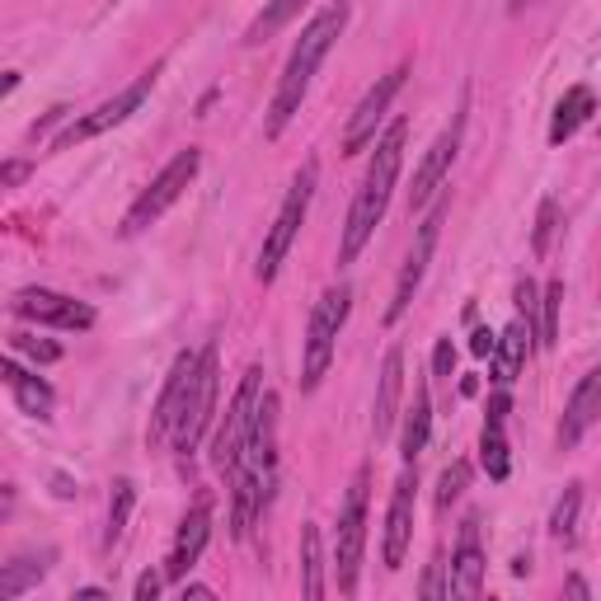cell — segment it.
Masks as SVG:
<instances>
[{"mask_svg": "<svg viewBox=\"0 0 601 601\" xmlns=\"http://www.w3.org/2000/svg\"><path fill=\"white\" fill-rule=\"evenodd\" d=\"M405 137H409V123L395 118L385 127V137L376 141V155L367 165V179L353 197V212H348V226H343V245H338V264H353L357 254L367 250V240L376 235V226L391 207V193H395V179H399V165H405Z\"/></svg>", "mask_w": 601, "mask_h": 601, "instance_id": "6da1fadb", "label": "cell"}, {"mask_svg": "<svg viewBox=\"0 0 601 601\" xmlns=\"http://www.w3.org/2000/svg\"><path fill=\"white\" fill-rule=\"evenodd\" d=\"M343 24H348V5L338 0V5L320 10L306 28H300L296 48H292V56H287V71H282V80H278L273 108H268V127H264L268 137H282V127H287L296 113H300V99H306L310 80H315V66H320L324 56H329V48L338 42Z\"/></svg>", "mask_w": 601, "mask_h": 601, "instance_id": "7a4b0ae2", "label": "cell"}, {"mask_svg": "<svg viewBox=\"0 0 601 601\" xmlns=\"http://www.w3.org/2000/svg\"><path fill=\"white\" fill-rule=\"evenodd\" d=\"M348 310H353L348 282H338V287H329L315 300L310 324H306V357H300V391H315V385L324 381L329 362H334V338H338L343 320H348Z\"/></svg>", "mask_w": 601, "mask_h": 601, "instance_id": "3957f363", "label": "cell"}, {"mask_svg": "<svg viewBox=\"0 0 601 601\" xmlns=\"http://www.w3.org/2000/svg\"><path fill=\"white\" fill-rule=\"evenodd\" d=\"M315 179H320V165H315V161H306V165L296 169L292 189H287V197H282V212H278L273 231L264 235L259 268H254V278H259V282H273V278H278V268H282V259H287V254H292V245H296V231H300V221H306V212H310V197H315Z\"/></svg>", "mask_w": 601, "mask_h": 601, "instance_id": "277c9868", "label": "cell"}, {"mask_svg": "<svg viewBox=\"0 0 601 601\" xmlns=\"http://www.w3.org/2000/svg\"><path fill=\"white\" fill-rule=\"evenodd\" d=\"M197 169H203V151H193V146H189V151H179L175 161H169V165L161 169V175L151 179V189L132 203V212L123 217V235H141V231H151V226L161 221L165 212L183 197V189H189V183L197 179Z\"/></svg>", "mask_w": 601, "mask_h": 601, "instance_id": "5b68a950", "label": "cell"}, {"mask_svg": "<svg viewBox=\"0 0 601 601\" xmlns=\"http://www.w3.org/2000/svg\"><path fill=\"white\" fill-rule=\"evenodd\" d=\"M259 399H264V367H250L245 376H240V391L231 399V409H226L217 437H212V465H217L221 475H235L240 461H245V437H250Z\"/></svg>", "mask_w": 601, "mask_h": 601, "instance_id": "8992f818", "label": "cell"}, {"mask_svg": "<svg viewBox=\"0 0 601 601\" xmlns=\"http://www.w3.org/2000/svg\"><path fill=\"white\" fill-rule=\"evenodd\" d=\"M367 484H371V465H357V475L348 484L338 512V540H334V574H338V592H357V564H362V546H367Z\"/></svg>", "mask_w": 601, "mask_h": 601, "instance_id": "52a82bcc", "label": "cell"}, {"mask_svg": "<svg viewBox=\"0 0 601 601\" xmlns=\"http://www.w3.org/2000/svg\"><path fill=\"white\" fill-rule=\"evenodd\" d=\"M217 391H221V371H217V343H207L203 353H197V376L189 385V399H183V413L175 423V433H169V442H175L179 456L197 451V442H203L212 413H217Z\"/></svg>", "mask_w": 601, "mask_h": 601, "instance_id": "ba28073f", "label": "cell"}, {"mask_svg": "<svg viewBox=\"0 0 601 601\" xmlns=\"http://www.w3.org/2000/svg\"><path fill=\"white\" fill-rule=\"evenodd\" d=\"M155 76H161V66H151L146 76H137L132 85H127V90H118V94H113L108 104H99L94 113H85V118H76V123H71L62 137L52 141V151H71V146H76V141H90V137H99V132H108V127L127 123V118H132V113H137V108L151 99V90H155Z\"/></svg>", "mask_w": 601, "mask_h": 601, "instance_id": "9c48e42d", "label": "cell"}, {"mask_svg": "<svg viewBox=\"0 0 601 601\" xmlns=\"http://www.w3.org/2000/svg\"><path fill=\"white\" fill-rule=\"evenodd\" d=\"M442 221H447V203H433V212H427L423 226H419V235H413V250H409L405 268H399V282H395L391 306H385V320H391V324L413 306V292H419V282H423V273H427V259H433V250H437Z\"/></svg>", "mask_w": 601, "mask_h": 601, "instance_id": "30bf717a", "label": "cell"}, {"mask_svg": "<svg viewBox=\"0 0 601 601\" xmlns=\"http://www.w3.org/2000/svg\"><path fill=\"white\" fill-rule=\"evenodd\" d=\"M405 76H409V66H395L391 76H381V80L367 90V99L357 104V113L348 118V127H343V155H362L371 141H376V127H381V118H385V108L395 104V94L405 90Z\"/></svg>", "mask_w": 601, "mask_h": 601, "instance_id": "8fae6325", "label": "cell"}, {"mask_svg": "<svg viewBox=\"0 0 601 601\" xmlns=\"http://www.w3.org/2000/svg\"><path fill=\"white\" fill-rule=\"evenodd\" d=\"M10 310L20 320H34V324H52V329H90L94 324V310L85 300H71L62 292H48V287H24L14 292Z\"/></svg>", "mask_w": 601, "mask_h": 601, "instance_id": "7c38bea8", "label": "cell"}, {"mask_svg": "<svg viewBox=\"0 0 601 601\" xmlns=\"http://www.w3.org/2000/svg\"><path fill=\"white\" fill-rule=\"evenodd\" d=\"M461 132H465V118L456 113L451 118V127L442 132L433 146H427V155H423V165L413 169V189H409V212H419V207H427L433 203V193L447 183V175H451V161H456V151H461Z\"/></svg>", "mask_w": 601, "mask_h": 601, "instance_id": "4fadbf2b", "label": "cell"}, {"mask_svg": "<svg viewBox=\"0 0 601 601\" xmlns=\"http://www.w3.org/2000/svg\"><path fill=\"white\" fill-rule=\"evenodd\" d=\"M413 489H419V479H413V465H409L405 475L395 479V498H391V512H385V540H381L385 568L405 564V550L413 536Z\"/></svg>", "mask_w": 601, "mask_h": 601, "instance_id": "5bb4252c", "label": "cell"}, {"mask_svg": "<svg viewBox=\"0 0 601 601\" xmlns=\"http://www.w3.org/2000/svg\"><path fill=\"white\" fill-rule=\"evenodd\" d=\"M197 376V353H179L175 357V367H169V381H165V391L161 399H155V413H151V442H165L169 433H175V423H179V413H183V399H189V385Z\"/></svg>", "mask_w": 601, "mask_h": 601, "instance_id": "9a60e30c", "label": "cell"}, {"mask_svg": "<svg viewBox=\"0 0 601 601\" xmlns=\"http://www.w3.org/2000/svg\"><path fill=\"white\" fill-rule=\"evenodd\" d=\"M207 540H212V503H197L189 517H183L179 536H175V550H169L165 578H169V583H183V578H189V568L203 560Z\"/></svg>", "mask_w": 601, "mask_h": 601, "instance_id": "2e32d148", "label": "cell"}, {"mask_svg": "<svg viewBox=\"0 0 601 601\" xmlns=\"http://www.w3.org/2000/svg\"><path fill=\"white\" fill-rule=\"evenodd\" d=\"M508 409H512L508 385H498V395L489 399V419H484V437H479V461L489 470V479H498V484L512 475V451H508V433H503Z\"/></svg>", "mask_w": 601, "mask_h": 601, "instance_id": "e0dca14e", "label": "cell"}, {"mask_svg": "<svg viewBox=\"0 0 601 601\" xmlns=\"http://www.w3.org/2000/svg\"><path fill=\"white\" fill-rule=\"evenodd\" d=\"M601 419V367H592L588 376L578 381V391L574 399H568V409H564V423H560V447H578L583 433Z\"/></svg>", "mask_w": 601, "mask_h": 601, "instance_id": "ac0fdd59", "label": "cell"}, {"mask_svg": "<svg viewBox=\"0 0 601 601\" xmlns=\"http://www.w3.org/2000/svg\"><path fill=\"white\" fill-rule=\"evenodd\" d=\"M399 395H405V348H395L385 353V362H381V385H376V405H371V433L385 437L395 427L399 419Z\"/></svg>", "mask_w": 601, "mask_h": 601, "instance_id": "d6986e66", "label": "cell"}, {"mask_svg": "<svg viewBox=\"0 0 601 601\" xmlns=\"http://www.w3.org/2000/svg\"><path fill=\"white\" fill-rule=\"evenodd\" d=\"M273 461H278V395L264 391L259 409H254V423H250V437H245V465L273 475Z\"/></svg>", "mask_w": 601, "mask_h": 601, "instance_id": "ffe728a7", "label": "cell"}, {"mask_svg": "<svg viewBox=\"0 0 601 601\" xmlns=\"http://www.w3.org/2000/svg\"><path fill=\"white\" fill-rule=\"evenodd\" d=\"M451 592L456 597H479L484 592V550H479V517H465L461 546L451 554Z\"/></svg>", "mask_w": 601, "mask_h": 601, "instance_id": "44dd1931", "label": "cell"}, {"mask_svg": "<svg viewBox=\"0 0 601 601\" xmlns=\"http://www.w3.org/2000/svg\"><path fill=\"white\" fill-rule=\"evenodd\" d=\"M268 475L264 470H254V465H245L240 461V470L231 475V498H235V512H231V532H235V540H245L250 536V526L259 522V512H264V498H268Z\"/></svg>", "mask_w": 601, "mask_h": 601, "instance_id": "7402d4cb", "label": "cell"}, {"mask_svg": "<svg viewBox=\"0 0 601 601\" xmlns=\"http://www.w3.org/2000/svg\"><path fill=\"white\" fill-rule=\"evenodd\" d=\"M0 376H5L14 405H20V413H28V419H52L56 395H52L48 381H42V376H28V371L14 362V357H5V362H0Z\"/></svg>", "mask_w": 601, "mask_h": 601, "instance_id": "603a6c76", "label": "cell"}, {"mask_svg": "<svg viewBox=\"0 0 601 601\" xmlns=\"http://www.w3.org/2000/svg\"><path fill=\"white\" fill-rule=\"evenodd\" d=\"M526 353H532V320H512L503 334H498V348H494V381L498 385H512L526 367Z\"/></svg>", "mask_w": 601, "mask_h": 601, "instance_id": "cb8c5ba5", "label": "cell"}, {"mask_svg": "<svg viewBox=\"0 0 601 601\" xmlns=\"http://www.w3.org/2000/svg\"><path fill=\"white\" fill-rule=\"evenodd\" d=\"M592 113H597V94L588 90V85L564 90V99L554 104V118H550V146H564V141L592 118Z\"/></svg>", "mask_w": 601, "mask_h": 601, "instance_id": "d4e9b609", "label": "cell"}, {"mask_svg": "<svg viewBox=\"0 0 601 601\" xmlns=\"http://www.w3.org/2000/svg\"><path fill=\"white\" fill-rule=\"evenodd\" d=\"M427 427H433V395H427V385L419 381L413 385V405L405 413V437H399V451H405V461L413 465L427 447Z\"/></svg>", "mask_w": 601, "mask_h": 601, "instance_id": "484cf974", "label": "cell"}, {"mask_svg": "<svg viewBox=\"0 0 601 601\" xmlns=\"http://www.w3.org/2000/svg\"><path fill=\"white\" fill-rule=\"evenodd\" d=\"M300 597L320 601L324 597V560H320V526H300Z\"/></svg>", "mask_w": 601, "mask_h": 601, "instance_id": "4316f807", "label": "cell"}, {"mask_svg": "<svg viewBox=\"0 0 601 601\" xmlns=\"http://www.w3.org/2000/svg\"><path fill=\"white\" fill-rule=\"evenodd\" d=\"M42 574H48V554H14V560L0 568V601H14V597H24L28 588H38Z\"/></svg>", "mask_w": 601, "mask_h": 601, "instance_id": "83f0119b", "label": "cell"}, {"mask_svg": "<svg viewBox=\"0 0 601 601\" xmlns=\"http://www.w3.org/2000/svg\"><path fill=\"white\" fill-rule=\"evenodd\" d=\"M137 508V484L132 479H113V494H108V532H104V550H113L127 532V517Z\"/></svg>", "mask_w": 601, "mask_h": 601, "instance_id": "f1b7e54d", "label": "cell"}, {"mask_svg": "<svg viewBox=\"0 0 601 601\" xmlns=\"http://www.w3.org/2000/svg\"><path fill=\"white\" fill-rule=\"evenodd\" d=\"M300 5H306V0H273V5H268V10L259 14V20L250 24L245 42H250V48H259V42H268V38L278 34V28H287V24L296 20V14H300Z\"/></svg>", "mask_w": 601, "mask_h": 601, "instance_id": "f546056e", "label": "cell"}, {"mask_svg": "<svg viewBox=\"0 0 601 601\" xmlns=\"http://www.w3.org/2000/svg\"><path fill=\"white\" fill-rule=\"evenodd\" d=\"M560 315H564V278H554L540 296V343L554 348L560 343Z\"/></svg>", "mask_w": 601, "mask_h": 601, "instance_id": "4dcf8cb0", "label": "cell"}, {"mask_svg": "<svg viewBox=\"0 0 601 601\" xmlns=\"http://www.w3.org/2000/svg\"><path fill=\"white\" fill-rule=\"evenodd\" d=\"M578 508H583V484H568V489H564V498H560V503H554V517H550V532H554V540H574Z\"/></svg>", "mask_w": 601, "mask_h": 601, "instance_id": "1f68e13d", "label": "cell"}, {"mask_svg": "<svg viewBox=\"0 0 601 601\" xmlns=\"http://www.w3.org/2000/svg\"><path fill=\"white\" fill-rule=\"evenodd\" d=\"M554 226H560V207H554V197H546V203H540V212H536V235H532V250H536V259H546V254H550Z\"/></svg>", "mask_w": 601, "mask_h": 601, "instance_id": "d6a6232c", "label": "cell"}, {"mask_svg": "<svg viewBox=\"0 0 601 601\" xmlns=\"http://www.w3.org/2000/svg\"><path fill=\"white\" fill-rule=\"evenodd\" d=\"M465 484H470V465L465 461H451L447 470H442V484H437V508H451L456 498L465 494Z\"/></svg>", "mask_w": 601, "mask_h": 601, "instance_id": "836d02e7", "label": "cell"}, {"mask_svg": "<svg viewBox=\"0 0 601 601\" xmlns=\"http://www.w3.org/2000/svg\"><path fill=\"white\" fill-rule=\"evenodd\" d=\"M10 348H14V353H28L34 362H56V357H62V348H56V343L34 338V334H14V338H10Z\"/></svg>", "mask_w": 601, "mask_h": 601, "instance_id": "e575fe53", "label": "cell"}, {"mask_svg": "<svg viewBox=\"0 0 601 601\" xmlns=\"http://www.w3.org/2000/svg\"><path fill=\"white\" fill-rule=\"evenodd\" d=\"M447 568H451V564H442V560H433V564H427V578H423V597H427V601H437V597H451V583L442 578V574H447Z\"/></svg>", "mask_w": 601, "mask_h": 601, "instance_id": "d590c367", "label": "cell"}, {"mask_svg": "<svg viewBox=\"0 0 601 601\" xmlns=\"http://www.w3.org/2000/svg\"><path fill=\"white\" fill-rule=\"evenodd\" d=\"M517 310H522V320H532V315L540 310V296H536V282L532 278L517 282Z\"/></svg>", "mask_w": 601, "mask_h": 601, "instance_id": "8d00e7d4", "label": "cell"}, {"mask_svg": "<svg viewBox=\"0 0 601 601\" xmlns=\"http://www.w3.org/2000/svg\"><path fill=\"white\" fill-rule=\"evenodd\" d=\"M433 371H437V376H451V371H456V343H451V338H437Z\"/></svg>", "mask_w": 601, "mask_h": 601, "instance_id": "74e56055", "label": "cell"}, {"mask_svg": "<svg viewBox=\"0 0 601 601\" xmlns=\"http://www.w3.org/2000/svg\"><path fill=\"white\" fill-rule=\"evenodd\" d=\"M132 597L137 601H155V597H161V574H141L137 588H132Z\"/></svg>", "mask_w": 601, "mask_h": 601, "instance_id": "f35d334b", "label": "cell"}, {"mask_svg": "<svg viewBox=\"0 0 601 601\" xmlns=\"http://www.w3.org/2000/svg\"><path fill=\"white\" fill-rule=\"evenodd\" d=\"M494 348H498V338L489 334V329H475V338H470V353H475V357H494Z\"/></svg>", "mask_w": 601, "mask_h": 601, "instance_id": "ab89813d", "label": "cell"}, {"mask_svg": "<svg viewBox=\"0 0 601 601\" xmlns=\"http://www.w3.org/2000/svg\"><path fill=\"white\" fill-rule=\"evenodd\" d=\"M24 179H28V165L24 161H5V169H0V183L14 189V183H24Z\"/></svg>", "mask_w": 601, "mask_h": 601, "instance_id": "60d3db41", "label": "cell"}, {"mask_svg": "<svg viewBox=\"0 0 601 601\" xmlns=\"http://www.w3.org/2000/svg\"><path fill=\"white\" fill-rule=\"evenodd\" d=\"M52 494L56 498H76V484H71L66 475H52Z\"/></svg>", "mask_w": 601, "mask_h": 601, "instance_id": "b9f144b4", "label": "cell"}, {"mask_svg": "<svg viewBox=\"0 0 601 601\" xmlns=\"http://www.w3.org/2000/svg\"><path fill=\"white\" fill-rule=\"evenodd\" d=\"M183 601H212V588H197L193 583V588H183Z\"/></svg>", "mask_w": 601, "mask_h": 601, "instance_id": "7bdbcfd3", "label": "cell"}, {"mask_svg": "<svg viewBox=\"0 0 601 601\" xmlns=\"http://www.w3.org/2000/svg\"><path fill=\"white\" fill-rule=\"evenodd\" d=\"M568 597H588V583H583V578H568Z\"/></svg>", "mask_w": 601, "mask_h": 601, "instance_id": "ee69618b", "label": "cell"}, {"mask_svg": "<svg viewBox=\"0 0 601 601\" xmlns=\"http://www.w3.org/2000/svg\"><path fill=\"white\" fill-rule=\"evenodd\" d=\"M99 597H104V588H80L76 592V601H99Z\"/></svg>", "mask_w": 601, "mask_h": 601, "instance_id": "f6af8a7d", "label": "cell"}, {"mask_svg": "<svg viewBox=\"0 0 601 601\" xmlns=\"http://www.w3.org/2000/svg\"><path fill=\"white\" fill-rule=\"evenodd\" d=\"M508 5H512V10H526V5H536V0H508Z\"/></svg>", "mask_w": 601, "mask_h": 601, "instance_id": "bcb514c9", "label": "cell"}]
</instances>
